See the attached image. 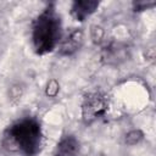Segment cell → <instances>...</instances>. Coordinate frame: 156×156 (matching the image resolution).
Segmentation results:
<instances>
[{
    "instance_id": "1",
    "label": "cell",
    "mask_w": 156,
    "mask_h": 156,
    "mask_svg": "<svg viewBox=\"0 0 156 156\" xmlns=\"http://www.w3.org/2000/svg\"><path fill=\"white\" fill-rule=\"evenodd\" d=\"M62 37L61 17L54 4H49L34 20L32 26V43L38 55H45L60 44Z\"/></svg>"
},
{
    "instance_id": "2",
    "label": "cell",
    "mask_w": 156,
    "mask_h": 156,
    "mask_svg": "<svg viewBox=\"0 0 156 156\" xmlns=\"http://www.w3.org/2000/svg\"><path fill=\"white\" fill-rule=\"evenodd\" d=\"M5 140L24 156H35L40 152L43 146L40 123L34 118L20 119L7 128Z\"/></svg>"
},
{
    "instance_id": "3",
    "label": "cell",
    "mask_w": 156,
    "mask_h": 156,
    "mask_svg": "<svg viewBox=\"0 0 156 156\" xmlns=\"http://www.w3.org/2000/svg\"><path fill=\"white\" fill-rule=\"evenodd\" d=\"M108 108V99L100 91L89 93L84 96L82 102V117L85 123L90 124L96 119L104 117Z\"/></svg>"
},
{
    "instance_id": "4",
    "label": "cell",
    "mask_w": 156,
    "mask_h": 156,
    "mask_svg": "<svg viewBox=\"0 0 156 156\" xmlns=\"http://www.w3.org/2000/svg\"><path fill=\"white\" fill-rule=\"evenodd\" d=\"M83 44V32L79 28L73 29L65 39H61L60 46H58V52L62 56H69L74 54L77 50Z\"/></svg>"
},
{
    "instance_id": "5",
    "label": "cell",
    "mask_w": 156,
    "mask_h": 156,
    "mask_svg": "<svg viewBox=\"0 0 156 156\" xmlns=\"http://www.w3.org/2000/svg\"><path fill=\"white\" fill-rule=\"evenodd\" d=\"M98 7L99 2L95 0H77L71 6V15L76 21L83 22L90 15H93Z\"/></svg>"
},
{
    "instance_id": "6",
    "label": "cell",
    "mask_w": 156,
    "mask_h": 156,
    "mask_svg": "<svg viewBox=\"0 0 156 156\" xmlns=\"http://www.w3.org/2000/svg\"><path fill=\"white\" fill-rule=\"evenodd\" d=\"M79 141L73 135H65L56 145L54 156H78Z\"/></svg>"
},
{
    "instance_id": "7",
    "label": "cell",
    "mask_w": 156,
    "mask_h": 156,
    "mask_svg": "<svg viewBox=\"0 0 156 156\" xmlns=\"http://www.w3.org/2000/svg\"><path fill=\"white\" fill-rule=\"evenodd\" d=\"M143 139V133L140 130H132L126 135V143L129 145H135Z\"/></svg>"
},
{
    "instance_id": "8",
    "label": "cell",
    "mask_w": 156,
    "mask_h": 156,
    "mask_svg": "<svg viewBox=\"0 0 156 156\" xmlns=\"http://www.w3.org/2000/svg\"><path fill=\"white\" fill-rule=\"evenodd\" d=\"M58 89H60L58 83L55 79H51L48 83V87H46V95L48 96H55L58 93Z\"/></svg>"
}]
</instances>
